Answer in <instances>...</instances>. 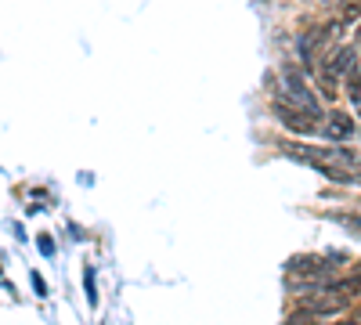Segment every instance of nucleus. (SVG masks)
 <instances>
[{"label":"nucleus","mask_w":361,"mask_h":325,"mask_svg":"<svg viewBox=\"0 0 361 325\" xmlns=\"http://www.w3.org/2000/svg\"><path fill=\"white\" fill-rule=\"evenodd\" d=\"M282 83H286V91H289V105L293 109H304V112H311V116H318L322 120V105L314 102V94H311V87L300 80V73H296V66H286L282 69Z\"/></svg>","instance_id":"obj_3"},{"label":"nucleus","mask_w":361,"mask_h":325,"mask_svg":"<svg viewBox=\"0 0 361 325\" xmlns=\"http://www.w3.org/2000/svg\"><path fill=\"white\" fill-rule=\"evenodd\" d=\"M271 112L279 116V123L286 127V130H293V134H300V137H314L322 127V120L318 116H311V112H304V109H293V105H286V102H275L271 105Z\"/></svg>","instance_id":"obj_2"},{"label":"nucleus","mask_w":361,"mask_h":325,"mask_svg":"<svg viewBox=\"0 0 361 325\" xmlns=\"http://www.w3.org/2000/svg\"><path fill=\"white\" fill-rule=\"evenodd\" d=\"M286 271L289 278H304V282H325V278H333L336 275V264L329 260V257H293L286 264Z\"/></svg>","instance_id":"obj_1"},{"label":"nucleus","mask_w":361,"mask_h":325,"mask_svg":"<svg viewBox=\"0 0 361 325\" xmlns=\"http://www.w3.org/2000/svg\"><path fill=\"white\" fill-rule=\"evenodd\" d=\"M325 120V137H333V141H350L354 134H357V123H354V116H347V112H329V116H322Z\"/></svg>","instance_id":"obj_4"},{"label":"nucleus","mask_w":361,"mask_h":325,"mask_svg":"<svg viewBox=\"0 0 361 325\" xmlns=\"http://www.w3.org/2000/svg\"><path fill=\"white\" fill-rule=\"evenodd\" d=\"M37 243H40V250H44L47 257L54 253V239H51V235H40V239H37Z\"/></svg>","instance_id":"obj_6"},{"label":"nucleus","mask_w":361,"mask_h":325,"mask_svg":"<svg viewBox=\"0 0 361 325\" xmlns=\"http://www.w3.org/2000/svg\"><path fill=\"white\" fill-rule=\"evenodd\" d=\"M83 289H87V300L90 304H98V289H94V271L87 268V275H83Z\"/></svg>","instance_id":"obj_5"}]
</instances>
